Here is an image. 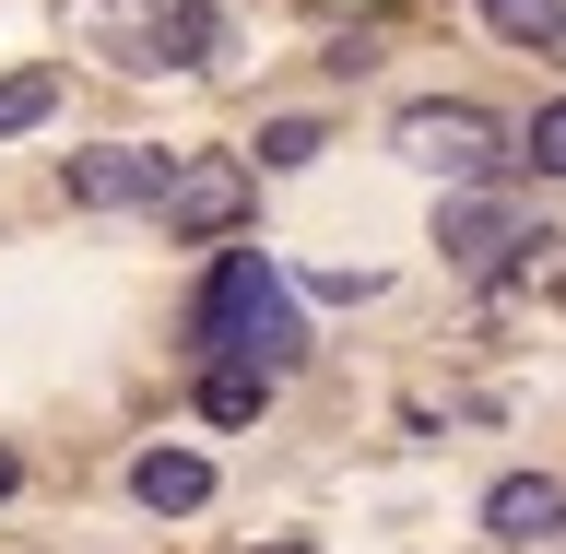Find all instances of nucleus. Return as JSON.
Listing matches in <instances>:
<instances>
[{
	"label": "nucleus",
	"mask_w": 566,
	"mask_h": 554,
	"mask_svg": "<svg viewBox=\"0 0 566 554\" xmlns=\"http://www.w3.org/2000/svg\"><path fill=\"white\" fill-rule=\"evenodd\" d=\"M495 118L484 106H460V95H424V106H401V118H389V154H401V166H424V177H460V189H495V177H507V154H495Z\"/></svg>",
	"instance_id": "1"
},
{
	"label": "nucleus",
	"mask_w": 566,
	"mask_h": 554,
	"mask_svg": "<svg viewBox=\"0 0 566 554\" xmlns=\"http://www.w3.org/2000/svg\"><path fill=\"white\" fill-rule=\"evenodd\" d=\"M272 295H283L272 260H260V248H224V260H212V283H201V307H189V354H201V366H237Z\"/></svg>",
	"instance_id": "2"
},
{
	"label": "nucleus",
	"mask_w": 566,
	"mask_h": 554,
	"mask_svg": "<svg viewBox=\"0 0 566 554\" xmlns=\"http://www.w3.org/2000/svg\"><path fill=\"white\" fill-rule=\"evenodd\" d=\"M437 248H449L460 272H484V283H520V248H543V237L520 224L507 189H449L437 201Z\"/></svg>",
	"instance_id": "3"
},
{
	"label": "nucleus",
	"mask_w": 566,
	"mask_h": 554,
	"mask_svg": "<svg viewBox=\"0 0 566 554\" xmlns=\"http://www.w3.org/2000/svg\"><path fill=\"white\" fill-rule=\"evenodd\" d=\"M248 201H260V177H248L237 154H189L177 189H166V237H237Z\"/></svg>",
	"instance_id": "4"
},
{
	"label": "nucleus",
	"mask_w": 566,
	"mask_h": 554,
	"mask_svg": "<svg viewBox=\"0 0 566 554\" xmlns=\"http://www.w3.org/2000/svg\"><path fill=\"white\" fill-rule=\"evenodd\" d=\"M60 189H71L83 212H130V201H154V212H166V189H177V154L106 142V154H71V166H60Z\"/></svg>",
	"instance_id": "5"
},
{
	"label": "nucleus",
	"mask_w": 566,
	"mask_h": 554,
	"mask_svg": "<svg viewBox=\"0 0 566 554\" xmlns=\"http://www.w3.org/2000/svg\"><path fill=\"white\" fill-rule=\"evenodd\" d=\"M484 531H495V543H566V484H555V472L484 484Z\"/></svg>",
	"instance_id": "6"
},
{
	"label": "nucleus",
	"mask_w": 566,
	"mask_h": 554,
	"mask_svg": "<svg viewBox=\"0 0 566 554\" xmlns=\"http://www.w3.org/2000/svg\"><path fill=\"white\" fill-rule=\"evenodd\" d=\"M130 495L154 508V520H189V508L212 495V460H201V449H142V460H130Z\"/></svg>",
	"instance_id": "7"
},
{
	"label": "nucleus",
	"mask_w": 566,
	"mask_h": 554,
	"mask_svg": "<svg viewBox=\"0 0 566 554\" xmlns=\"http://www.w3.org/2000/svg\"><path fill=\"white\" fill-rule=\"evenodd\" d=\"M212 48H224V12L212 0H166L154 12V71H212Z\"/></svg>",
	"instance_id": "8"
},
{
	"label": "nucleus",
	"mask_w": 566,
	"mask_h": 554,
	"mask_svg": "<svg viewBox=\"0 0 566 554\" xmlns=\"http://www.w3.org/2000/svg\"><path fill=\"white\" fill-rule=\"evenodd\" d=\"M260 401H272L260 366H201V414H212V425H260Z\"/></svg>",
	"instance_id": "9"
},
{
	"label": "nucleus",
	"mask_w": 566,
	"mask_h": 554,
	"mask_svg": "<svg viewBox=\"0 0 566 554\" xmlns=\"http://www.w3.org/2000/svg\"><path fill=\"white\" fill-rule=\"evenodd\" d=\"M48 106H60V71H0V142H12V130H35Z\"/></svg>",
	"instance_id": "10"
},
{
	"label": "nucleus",
	"mask_w": 566,
	"mask_h": 554,
	"mask_svg": "<svg viewBox=\"0 0 566 554\" xmlns=\"http://www.w3.org/2000/svg\"><path fill=\"white\" fill-rule=\"evenodd\" d=\"M484 12H495L507 48H555V35H566V0H484Z\"/></svg>",
	"instance_id": "11"
},
{
	"label": "nucleus",
	"mask_w": 566,
	"mask_h": 554,
	"mask_svg": "<svg viewBox=\"0 0 566 554\" xmlns=\"http://www.w3.org/2000/svg\"><path fill=\"white\" fill-rule=\"evenodd\" d=\"M307 154H318V118H272V130H260V166H307Z\"/></svg>",
	"instance_id": "12"
},
{
	"label": "nucleus",
	"mask_w": 566,
	"mask_h": 554,
	"mask_svg": "<svg viewBox=\"0 0 566 554\" xmlns=\"http://www.w3.org/2000/svg\"><path fill=\"white\" fill-rule=\"evenodd\" d=\"M531 166H543V177H566V95L531 118Z\"/></svg>",
	"instance_id": "13"
},
{
	"label": "nucleus",
	"mask_w": 566,
	"mask_h": 554,
	"mask_svg": "<svg viewBox=\"0 0 566 554\" xmlns=\"http://www.w3.org/2000/svg\"><path fill=\"white\" fill-rule=\"evenodd\" d=\"M12 484H24V460H12V449H0V495H12Z\"/></svg>",
	"instance_id": "14"
},
{
	"label": "nucleus",
	"mask_w": 566,
	"mask_h": 554,
	"mask_svg": "<svg viewBox=\"0 0 566 554\" xmlns=\"http://www.w3.org/2000/svg\"><path fill=\"white\" fill-rule=\"evenodd\" d=\"M555 295H566V283H555Z\"/></svg>",
	"instance_id": "15"
}]
</instances>
